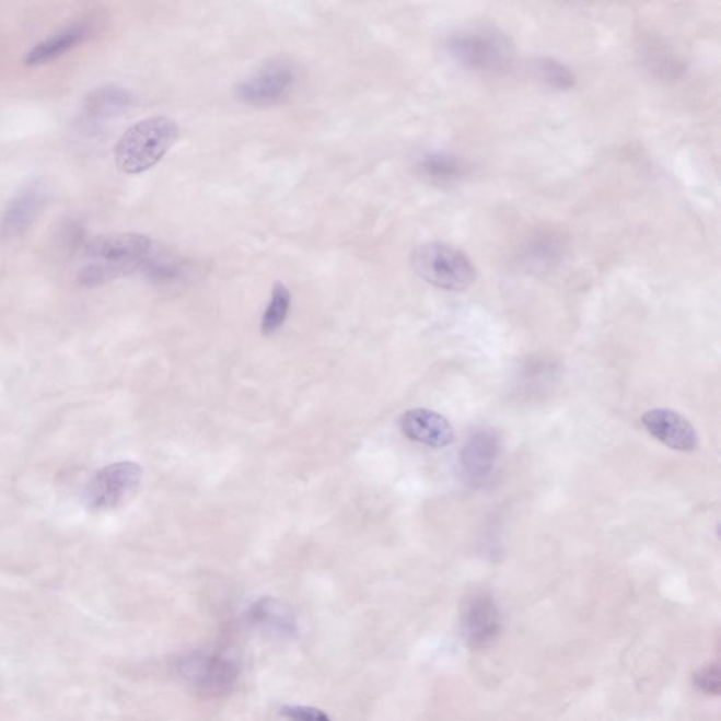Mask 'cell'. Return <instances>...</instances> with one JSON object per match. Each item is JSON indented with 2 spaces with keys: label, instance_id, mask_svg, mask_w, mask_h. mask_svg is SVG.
Listing matches in <instances>:
<instances>
[{
  "label": "cell",
  "instance_id": "8992f818",
  "mask_svg": "<svg viewBox=\"0 0 721 721\" xmlns=\"http://www.w3.org/2000/svg\"><path fill=\"white\" fill-rule=\"evenodd\" d=\"M142 468L139 464L116 463L97 470L85 489V503L92 512L120 508L139 490Z\"/></svg>",
  "mask_w": 721,
  "mask_h": 721
},
{
  "label": "cell",
  "instance_id": "5b68a950",
  "mask_svg": "<svg viewBox=\"0 0 721 721\" xmlns=\"http://www.w3.org/2000/svg\"><path fill=\"white\" fill-rule=\"evenodd\" d=\"M176 665L181 678L203 698H222L239 681V665L220 654L195 652L184 656Z\"/></svg>",
  "mask_w": 721,
  "mask_h": 721
},
{
  "label": "cell",
  "instance_id": "44dd1931",
  "mask_svg": "<svg viewBox=\"0 0 721 721\" xmlns=\"http://www.w3.org/2000/svg\"><path fill=\"white\" fill-rule=\"evenodd\" d=\"M281 716L288 721H332L325 711L312 706H283Z\"/></svg>",
  "mask_w": 721,
  "mask_h": 721
},
{
  "label": "cell",
  "instance_id": "2e32d148",
  "mask_svg": "<svg viewBox=\"0 0 721 721\" xmlns=\"http://www.w3.org/2000/svg\"><path fill=\"white\" fill-rule=\"evenodd\" d=\"M417 170L423 178L435 184H450L463 178L467 166L457 156L445 153L427 154L419 161Z\"/></svg>",
  "mask_w": 721,
  "mask_h": 721
},
{
  "label": "cell",
  "instance_id": "5bb4252c",
  "mask_svg": "<svg viewBox=\"0 0 721 721\" xmlns=\"http://www.w3.org/2000/svg\"><path fill=\"white\" fill-rule=\"evenodd\" d=\"M247 619L257 629L274 637H289L295 635L296 619L289 606L274 597H261L253 603L247 612Z\"/></svg>",
  "mask_w": 721,
  "mask_h": 721
},
{
  "label": "cell",
  "instance_id": "52a82bcc",
  "mask_svg": "<svg viewBox=\"0 0 721 721\" xmlns=\"http://www.w3.org/2000/svg\"><path fill=\"white\" fill-rule=\"evenodd\" d=\"M296 70L278 58L257 68L237 88L239 100L247 105L267 107L287 101L296 86Z\"/></svg>",
  "mask_w": 721,
  "mask_h": 721
},
{
  "label": "cell",
  "instance_id": "7a4b0ae2",
  "mask_svg": "<svg viewBox=\"0 0 721 721\" xmlns=\"http://www.w3.org/2000/svg\"><path fill=\"white\" fill-rule=\"evenodd\" d=\"M179 129L165 116L136 123L115 147V161L121 173L137 175L153 168L175 144Z\"/></svg>",
  "mask_w": 721,
  "mask_h": 721
},
{
  "label": "cell",
  "instance_id": "9c48e42d",
  "mask_svg": "<svg viewBox=\"0 0 721 721\" xmlns=\"http://www.w3.org/2000/svg\"><path fill=\"white\" fill-rule=\"evenodd\" d=\"M502 453V441L497 431L475 430L460 451L461 477L470 488H484L493 477Z\"/></svg>",
  "mask_w": 721,
  "mask_h": 721
},
{
  "label": "cell",
  "instance_id": "30bf717a",
  "mask_svg": "<svg viewBox=\"0 0 721 721\" xmlns=\"http://www.w3.org/2000/svg\"><path fill=\"white\" fill-rule=\"evenodd\" d=\"M47 202V189L42 183L27 185L14 195L0 216V239L21 237L40 218Z\"/></svg>",
  "mask_w": 721,
  "mask_h": 721
},
{
  "label": "cell",
  "instance_id": "ba28073f",
  "mask_svg": "<svg viewBox=\"0 0 721 721\" xmlns=\"http://www.w3.org/2000/svg\"><path fill=\"white\" fill-rule=\"evenodd\" d=\"M460 623L461 635L470 649H488L502 632V612L493 596L477 592L464 602Z\"/></svg>",
  "mask_w": 721,
  "mask_h": 721
},
{
  "label": "cell",
  "instance_id": "7c38bea8",
  "mask_svg": "<svg viewBox=\"0 0 721 721\" xmlns=\"http://www.w3.org/2000/svg\"><path fill=\"white\" fill-rule=\"evenodd\" d=\"M402 433L415 443L445 449L455 441V431L444 416L429 409H411L399 419Z\"/></svg>",
  "mask_w": 721,
  "mask_h": 721
},
{
  "label": "cell",
  "instance_id": "8fae6325",
  "mask_svg": "<svg viewBox=\"0 0 721 721\" xmlns=\"http://www.w3.org/2000/svg\"><path fill=\"white\" fill-rule=\"evenodd\" d=\"M642 426L660 443L681 453H691L699 447L695 427L671 409H652L641 417Z\"/></svg>",
  "mask_w": 721,
  "mask_h": 721
},
{
  "label": "cell",
  "instance_id": "d6986e66",
  "mask_svg": "<svg viewBox=\"0 0 721 721\" xmlns=\"http://www.w3.org/2000/svg\"><path fill=\"white\" fill-rule=\"evenodd\" d=\"M537 71L539 77L556 90H568L573 85V75L567 67L554 60H543L538 62Z\"/></svg>",
  "mask_w": 721,
  "mask_h": 721
},
{
  "label": "cell",
  "instance_id": "3957f363",
  "mask_svg": "<svg viewBox=\"0 0 721 721\" xmlns=\"http://www.w3.org/2000/svg\"><path fill=\"white\" fill-rule=\"evenodd\" d=\"M447 48L461 67L479 72L508 70L513 61V48L497 28L474 26L451 34Z\"/></svg>",
  "mask_w": 721,
  "mask_h": 721
},
{
  "label": "cell",
  "instance_id": "277c9868",
  "mask_svg": "<svg viewBox=\"0 0 721 721\" xmlns=\"http://www.w3.org/2000/svg\"><path fill=\"white\" fill-rule=\"evenodd\" d=\"M411 265L421 279L445 291H464L477 277V269L467 255L443 243L417 247Z\"/></svg>",
  "mask_w": 721,
  "mask_h": 721
},
{
  "label": "cell",
  "instance_id": "6da1fadb",
  "mask_svg": "<svg viewBox=\"0 0 721 721\" xmlns=\"http://www.w3.org/2000/svg\"><path fill=\"white\" fill-rule=\"evenodd\" d=\"M153 249V242L139 233H116L92 239L83 244L88 263L78 274V282L82 287L96 288L140 271Z\"/></svg>",
  "mask_w": 721,
  "mask_h": 721
},
{
  "label": "cell",
  "instance_id": "ffe728a7",
  "mask_svg": "<svg viewBox=\"0 0 721 721\" xmlns=\"http://www.w3.org/2000/svg\"><path fill=\"white\" fill-rule=\"evenodd\" d=\"M694 685L696 689L703 691L706 695L718 696L720 694V666L718 662L701 666L694 675Z\"/></svg>",
  "mask_w": 721,
  "mask_h": 721
},
{
  "label": "cell",
  "instance_id": "4fadbf2b",
  "mask_svg": "<svg viewBox=\"0 0 721 721\" xmlns=\"http://www.w3.org/2000/svg\"><path fill=\"white\" fill-rule=\"evenodd\" d=\"M91 33L92 26L88 23L72 24L34 46L27 54L24 63L27 67H40L56 61L85 42Z\"/></svg>",
  "mask_w": 721,
  "mask_h": 721
},
{
  "label": "cell",
  "instance_id": "9a60e30c",
  "mask_svg": "<svg viewBox=\"0 0 721 721\" xmlns=\"http://www.w3.org/2000/svg\"><path fill=\"white\" fill-rule=\"evenodd\" d=\"M135 105V97L125 88L106 85L93 90L83 102V111L91 119L109 120L125 115Z\"/></svg>",
  "mask_w": 721,
  "mask_h": 721
},
{
  "label": "cell",
  "instance_id": "ac0fdd59",
  "mask_svg": "<svg viewBox=\"0 0 721 721\" xmlns=\"http://www.w3.org/2000/svg\"><path fill=\"white\" fill-rule=\"evenodd\" d=\"M291 292L282 282H275L271 301L265 311L261 321V332L265 336H271L283 326L291 309Z\"/></svg>",
  "mask_w": 721,
  "mask_h": 721
},
{
  "label": "cell",
  "instance_id": "e0dca14e",
  "mask_svg": "<svg viewBox=\"0 0 721 721\" xmlns=\"http://www.w3.org/2000/svg\"><path fill=\"white\" fill-rule=\"evenodd\" d=\"M150 281L155 283H174L184 277V267L173 255L153 253L149 255L140 269Z\"/></svg>",
  "mask_w": 721,
  "mask_h": 721
}]
</instances>
